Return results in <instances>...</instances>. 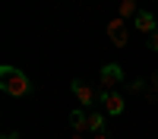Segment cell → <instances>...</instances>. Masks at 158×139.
I'll return each instance as SVG.
<instances>
[{
  "label": "cell",
  "instance_id": "6da1fadb",
  "mask_svg": "<svg viewBox=\"0 0 158 139\" xmlns=\"http://www.w3.org/2000/svg\"><path fill=\"white\" fill-rule=\"evenodd\" d=\"M0 88H3L6 95H13V98H22V95H29L32 92V85H29V76H25L22 70H16V67H0Z\"/></svg>",
  "mask_w": 158,
  "mask_h": 139
},
{
  "label": "cell",
  "instance_id": "7a4b0ae2",
  "mask_svg": "<svg viewBox=\"0 0 158 139\" xmlns=\"http://www.w3.org/2000/svg\"><path fill=\"white\" fill-rule=\"evenodd\" d=\"M70 92L76 95V101H79L85 111H92V108H95V98H101V95H95V88L85 85L82 79H73V82H70Z\"/></svg>",
  "mask_w": 158,
  "mask_h": 139
},
{
  "label": "cell",
  "instance_id": "3957f363",
  "mask_svg": "<svg viewBox=\"0 0 158 139\" xmlns=\"http://www.w3.org/2000/svg\"><path fill=\"white\" fill-rule=\"evenodd\" d=\"M101 108H104V114H111V117H120V114L127 111V104H123V95L120 92H117V88H114V92H101Z\"/></svg>",
  "mask_w": 158,
  "mask_h": 139
},
{
  "label": "cell",
  "instance_id": "277c9868",
  "mask_svg": "<svg viewBox=\"0 0 158 139\" xmlns=\"http://www.w3.org/2000/svg\"><path fill=\"white\" fill-rule=\"evenodd\" d=\"M123 82V70L117 67V63H104L101 67V85H104V92H114V85H120Z\"/></svg>",
  "mask_w": 158,
  "mask_h": 139
},
{
  "label": "cell",
  "instance_id": "5b68a950",
  "mask_svg": "<svg viewBox=\"0 0 158 139\" xmlns=\"http://www.w3.org/2000/svg\"><path fill=\"white\" fill-rule=\"evenodd\" d=\"M108 38H111V44H114V47H123V44L130 41V35H127V22H123L120 16L108 22Z\"/></svg>",
  "mask_w": 158,
  "mask_h": 139
},
{
  "label": "cell",
  "instance_id": "8992f818",
  "mask_svg": "<svg viewBox=\"0 0 158 139\" xmlns=\"http://www.w3.org/2000/svg\"><path fill=\"white\" fill-rule=\"evenodd\" d=\"M136 29H139V32H146V35H155V32H158V22H155L152 13L139 10V13H136Z\"/></svg>",
  "mask_w": 158,
  "mask_h": 139
},
{
  "label": "cell",
  "instance_id": "52a82bcc",
  "mask_svg": "<svg viewBox=\"0 0 158 139\" xmlns=\"http://www.w3.org/2000/svg\"><path fill=\"white\" fill-rule=\"evenodd\" d=\"M70 126H73L76 133H85V130H89V114H85V108L70 111Z\"/></svg>",
  "mask_w": 158,
  "mask_h": 139
},
{
  "label": "cell",
  "instance_id": "ba28073f",
  "mask_svg": "<svg viewBox=\"0 0 158 139\" xmlns=\"http://www.w3.org/2000/svg\"><path fill=\"white\" fill-rule=\"evenodd\" d=\"M89 114V130L92 133H104V114L101 111H85Z\"/></svg>",
  "mask_w": 158,
  "mask_h": 139
},
{
  "label": "cell",
  "instance_id": "9c48e42d",
  "mask_svg": "<svg viewBox=\"0 0 158 139\" xmlns=\"http://www.w3.org/2000/svg\"><path fill=\"white\" fill-rule=\"evenodd\" d=\"M136 0H120V19H127V16H133L136 19Z\"/></svg>",
  "mask_w": 158,
  "mask_h": 139
},
{
  "label": "cell",
  "instance_id": "30bf717a",
  "mask_svg": "<svg viewBox=\"0 0 158 139\" xmlns=\"http://www.w3.org/2000/svg\"><path fill=\"white\" fill-rule=\"evenodd\" d=\"M142 88H146V82H142V79H133V82H130V92H136V95H139Z\"/></svg>",
  "mask_w": 158,
  "mask_h": 139
},
{
  "label": "cell",
  "instance_id": "8fae6325",
  "mask_svg": "<svg viewBox=\"0 0 158 139\" xmlns=\"http://www.w3.org/2000/svg\"><path fill=\"white\" fill-rule=\"evenodd\" d=\"M149 47H152L155 54H158V32H155V35H149Z\"/></svg>",
  "mask_w": 158,
  "mask_h": 139
},
{
  "label": "cell",
  "instance_id": "7c38bea8",
  "mask_svg": "<svg viewBox=\"0 0 158 139\" xmlns=\"http://www.w3.org/2000/svg\"><path fill=\"white\" fill-rule=\"evenodd\" d=\"M92 139H111L108 133H95V136H92Z\"/></svg>",
  "mask_w": 158,
  "mask_h": 139
},
{
  "label": "cell",
  "instance_id": "4fadbf2b",
  "mask_svg": "<svg viewBox=\"0 0 158 139\" xmlns=\"http://www.w3.org/2000/svg\"><path fill=\"white\" fill-rule=\"evenodd\" d=\"M3 139H19V133H6V136H3Z\"/></svg>",
  "mask_w": 158,
  "mask_h": 139
},
{
  "label": "cell",
  "instance_id": "5bb4252c",
  "mask_svg": "<svg viewBox=\"0 0 158 139\" xmlns=\"http://www.w3.org/2000/svg\"><path fill=\"white\" fill-rule=\"evenodd\" d=\"M73 139H85V136H82V133H76V136H73Z\"/></svg>",
  "mask_w": 158,
  "mask_h": 139
}]
</instances>
